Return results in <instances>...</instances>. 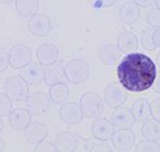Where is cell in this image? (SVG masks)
<instances>
[{
	"label": "cell",
	"mask_w": 160,
	"mask_h": 152,
	"mask_svg": "<svg viewBox=\"0 0 160 152\" xmlns=\"http://www.w3.org/2000/svg\"><path fill=\"white\" fill-rule=\"evenodd\" d=\"M156 76V65L145 53H128L117 66L118 83L132 93L149 90L154 85Z\"/></svg>",
	"instance_id": "obj_1"
},
{
	"label": "cell",
	"mask_w": 160,
	"mask_h": 152,
	"mask_svg": "<svg viewBox=\"0 0 160 152\" xmlns=\"http://www.w3.org/2000/svg\"><path fill=\"white\" fill-rule=\"evenodd\" d=\"M28 83L22 78L21 75L9 76L5 79L4 83V90L5 94L10 98L12 102H23L28 97Z\"/></svg>",
	"instance_id": "obj_2"
},
{
	"label": "cell",
	"mask_w": 160,
	"mask_h": 152,
	"mask_svg": "<svg viewBox=\"0 0 160 152\" xmlns=\"http://www.w3.org/2000/svg\"><path fill=\"white\" fill-rule=\"evenodd\" d=\"M65 78L71 84H82L85 83L90 76V67L83 60H70L65 67Z\"/></svg>",
	"instance_id": "obj_3"
},
{
	"label": "cell",
	"mask_w": 160,
	"mask_h": 152,
	"mask_svg": "<svg viewBox=\"0 0 160 152\" xmlns=\"http://www.w3.org/2000/svg\"><path fill=\"white\" fill-rule=\"evenodd\" d=\"M79 105L83 110L84 117L94 118V119L101 117L103 113V109H104L101 97L94 91H87L83 97L80 98Z\"/></svg>",
	"instance_id": "obj_4"
},
{
	"label": "cell",
	"mask_w": 160,
	"mask_h": 152,
	"mask_svg": "<svg viewBox=\"0 0 160 152\" xmlns=\"http://www.w3.org/2000/svg\"><path fill=\"white\" fill-rule=\"evenodd\" d=\"M9 66L15 70H21L32 61V50L24 43L14 45L9 50Z\"/></svg>",
	"instance_id": "obj_5"
},
{
	"label": "cell",
	"mask_w": 160,
	"mask_h": 152,
	"mask_svg": "<svg viewBox=\"0 0 160 152\" xmlns=\"http://www.w3.org/2000/svg\"><path fill=\"white\" fill-rule=\"evenodd\" d=\"M112 147L118 152L131 151L136 142V135L131 128H118L112 136Z\"/></svg>",
	"instance_id": "obj_6"
},
{
	"label": "cell",
	"mask_w": 160,
	"mask_h": 152,
	"mask_svg": "<svg viewBox=\"0 0 160 152\" xmlns=\"http://www.w3.org/2000/svg\"><path fill=\"white\" fill-rule=\"evenodd\" d=\"M51 107V99L45 93H33L26 99V108L32 116H42Z\"/></svg>",
	"instance_id": "obj_7"
},
{
	"label": "cell",
	"mask_w": 160,
	"mask_h": 152,
	"mask_svg": "<svg viewBox=\"0 0 160 152\" xmlns=\"http://www.w3.org/2000/svg\"><path fill=\"white\" fill-rule=\"evenodd\" d=\"M56 151L61 152H74V151H83L84 140L78 137L71 132H62L55 140Z\"/></svg>",
	"instance_id": "obj_8"
},
{
	"label": "cell",
	"mask_w": 160,
	"mask_h": 152,
	"mask_svg": "<svg viewBox=\"0 0 160 152\" xmlns=\"http://www.w3.org/2000/svg\"><path fill=\"white\" fill-rule=\"evenodd\" d=\"M127 100L126 89L119 83H111L104 89V102L109 108L121 107Z\"/></svg>",
	"instance_id": "obj_9"
},
{
	"label": "cell",
	"mask_w": 160,
	"mask_h": 152,
	"mask_svg": "<svg viewBox=\"0 0 160 152\" xmlns=\"http://www.w3.org/2000/svg\"><path fill=\"white\" fill-rule=\"evenodd\" d=\"M58 117L65 124L68 126H74L83 121L84 114L79 104L76 103H64L60 107L58 110Z\"/></svg>",
	"instance_id": "obj_10"
},
{
	"label": "cell",
	"mask_w": 160,
	"mask_h": 152,
	"mask_svg": "<svg viewBox=\"0 0 160 152\" xmlns=\"http://www.w3.org/2000/svg\"><path fill=\"white\" fill-rule=\"evenodd\" d=\"M60 60V50L53 43H42L37 48V61L42 66H52Z\"/></svg>",
	"instance_id": "obj_11"
},
{
	"label": "cell",
	"mask_w": 160,
	"mask_h": 152,
	"mask_svg": "<svg viewBox=\"0 0 160 152\" xmlns=\"http://www.w3.org/2000/svg\"><path fill=\"white\" fill-rule=\"evenodd\" d=\"M28 31L36 37H45L51 31V21L46 14L37 13L29 18Z\"/></svg>",
	"instance_id": "obj_12"
},
{
	"label": "cell",
	"mask_w": 160,
	"mask_h": 152,
	"mask_svg": "<svg viewBox=\"0 0 160 152\" xmlns=\"http://www.w3.org/2000/svg\"><path fill=\"white\" fill-rule=\"evenodd\" d=\"M22 78L28 83V85H38L43 81L45 78V69L43 66L37 62H29L27 66H24L23 69H21V74Z\"/></svg>",
	"instance_id": "obj_13"
},
{
	"label": "cell",
	"mask_w": 160,
	"mask_h": 152,
	"mask_svg": "<svg viewBox=\"0 0 160 152\" xmlns=\"http://www.w3.org/2000/svg\"><path fill=\"white\" fill-rule=\"evenodd\" d=\"M114 133V126L112 121L107 118L98 117L92 124V135L94 138L102 140V141H109Z\"/></svg>",
	"instance_id": "obj_14"
},
{
	"label": "cell",
	"mask_w": 160,
	"mask_h": 152,
	"mask_svg": "<svg viewBox=\"0 0 160 152\" xmlns=\"http://www.w3.org/2000/svg\"><path fill=\"white\" fill-rule=\"evenodd\" d=\"M9 124L15 131H24L32 123V114L27 108H17L9 113Z\"/></svg>",
	"instance_id": "obj_15"
},
{
	"label": "cell",
	"mask_w": 160,
	"mask_h": 152,
	"mask_svg": "<svg viewBox=\"0 0 160 152\" xmlns=\"http://www.w3.org/2000/svg\"><path fill=\"white\" fill-rule=\"evenodd\" d=\"M111 121L117 128H131L136 123L131 109L125 107H117L111 114Z\"/></svg>",
	"instance_id": "obj_16"
},
{
	"label": "cell",
	"mask_w": 160,
	"mask_h": 152,
	"mask_svg": "<svg viewBox=\"0 0 160 152\" xmlns=\"http://www.w3.org/2000/svg\"><path fill=\"white\" fill-rule=\"evenodd\" d=\"M48 136V128L42 124V123H38V122H34V123H31L26 129H24V137H26V141L28 143H32V145H37L41 141L46 140V137Z\"/></svg>",
	"instance_id": "obj_17"
},
{
	"label": "cell",
	"mask_w": 160,
	"mask_h": 152,
	"mask_svg": "<svg viewBox=\"0 0 160 152\" xmlns=\"http://www.w3.org/2000/svg\"><path fill=\"white\" fill-rule=\"evenodd\" d=\"M117 47L125 55L136 52L138 48V40L132 32L123 31L119 33V36L117 38Z\"/></svg>",
	"instance_id": "obj_18"
},
{
	"label": "cell",
	"mask_w": 160,
	"mask_h": 152,
	"mask_svg": "<svg viewBox=\"0 0 160 152\" xmlns=\"http://www.w3.org/2000/svg\"><path fill=\"white\" fill-rule=\"evenodd\" d=\"M140 18V7L133 2L125 3L119 9V21L126 26L136 23Z\"/></svg>",
	"instance_id": "obj_19"
},
{
	"label": "cell",
	"mask_w": 160,
	"mask_h": 152,
	"mask_svg": "<svg viewBox=\"0 0 160 152\" xmlns=\"http://www.w3.org/2000/svg\"><path fill=\"white\" fill-rule=\"evenodd\" d=\"M131 112L133 114V118L136 122H145L149 118H151V108L150 103L145 98H140L133 102L131 107Z\"/></svg>",
	"instance_id": "obj_20"
},
{
	"label": "cell",
	"mask_w": 160,
	"mask_h": 152,
	"mask_svg": "<svg viewBox=\"0 0 160 152\" xmlns=\"http://www.w3.org/2000/svg\"><path fill=\"white\" fill-rule=\"evenodd\" d=\"M99 59L107 66H113L121 59V51L114 45H104L99 50Z\"/></svg>",
	"instance_id": "obj_21"
},
{
	"label": "cell",
	"mask_w": 160,
	"mask_h": 152,
	"mask_svg": "<svg viewBox=\"0 0 160 152\" xmlns=\"http://www.w3.org/2000/svg\"><path fill=\"white\" fill-rule=\"evenodd\" d=\"M69 94H70L69 86L62 81L50 85L48 97H50L51 102L55 104H64L66 102V99L69 98Z\"/></svg>",
	"instance_id": "obj_22"
},
{
	"label": "cell",
	"mask_w": 160,
	"mask_h": 152,
	"mask_svg": "<svg viewBox=\"0 0 160 152\" xmlns=\"http://www.w3.org/2000/svg\"><path fill=\"white\" fill-rule=\"evenodd\" d=\"M64 64L61 61H57L55 65L48 66L47 69H45V78L43 81L47 85H52L56 83L62 81V79L65 78V70H64Z\"/></svg>",
	"instance_id": "obj_23"
},
{
	"label": "cell",
	"mask_w": 160,
	"mask_h": 152,
	"mask_svg": "<svg viewBox=\"0 0 160 152\" xmlns=\"http://www.w3.org/2000/svg\"><path fill=\"white\" fill-rule=\"evenodd\" d=\"M141 135L145 140L150 141H159L160 140V121L155 118H149L144 122L141 127Z\"/></svg>",
	"instance_id": "obj_24"
},
{
	"label": "cell",
	"mask_w": 160,
	"mask_h": 152,
	"mask_svg": "<svg viewBox=\"0 0 160 152\" xmlns=\"http://www.w3.org/2000/svg\"><path fill=\"white\" fill-rule=\"evenodd\" d=\"M39 8L38 0H15V10L22 18H31L37 14Z\"/></svg>",
	"instance_id": "obj_25"
},
{
	"label": "cell",
	"mask_w": 160,
	"mask_h": 152,
	"mask_svg": "<svg viewBox=\"0 0 160 152\" xmlns=\"http://www.w3.org/2000/svg\"><path fill=\"white\" fill-rule=\"evenodd\" d=\"M112 148L106 143V141L102 140H84L83 143V151H107L109 152Z\"/></svg>",
	"instance_id": "obj_26"
},
{
	"label": "cell",
	"mask_w": 160,
	"mask_h": 152,
	"mask_svg": "<svg viewBox=\"0 0 160 152\" xmlns=\"http://www.w3.org/2000/svg\"><path fill=\"white\" fill-rule=\"evenodd\" d=\"M133 150L136 152H160V145L156 141H150V140H144L138 142Z\"/></svg>",
	"instance_id": "obj_27"
},
{
	"label": "cell",
	"mask_w": 160,
	"mask_h": 152,
	"mask_svg": "<svg viewBox=\"0 0 160 152\" xmlns=\"http://www.w3.org/2000/svg\"><path fill=\"white\" fill-rule=\"evenodd\" d=\"M13 102L7 94H0V117H8L13 110Z\"/></svg>",
	"instance_id": "obj_28"
},
{
	"label": "cell",
	"mask_w": 160,
	"mask_h": 152,
	"mask_svg": "<svg viewBox=\"0 0 160 152\" xmlns=\"http://www.w3.org/2000/svg\"><path fill=\"white\" fill-rule=\"evenodd\" d=\"M146 23L151 28H160V9L152 8L146 14Z\"/></svg>",
	"instance_id": "obj_29"
},
{
	"label": "cell",
	"mask_w": 160,
	"mask_h": 152,
	"mask_svg": "<svg viewBox=\"0 0 160 152\" xmlns=\"http://www.w3.org/2000/svg\"><path fill=\"white\" fill-rule=\"evenodd\" d=\"M141 45L148 51H154L156 47L152 41V29H146L141 36Z\"/></svg>",
	"instance_id": "obj_30"
},
{
	"label": "cell",
	"mask_w": 160,
	"mask_h": 152,
	"mask_svg": "<svg viewBox=\"0 0 160 152\" xmlns=\"http://www.w3.org/2000/svg\"><path fill=\"white\" fill-rule=\"evenodd\" d=\"M34 151H46V152H53L56 151V147H55V143L47 141V140H43L39 143H37V146L34 147Z\"/></svg>",
	"instance_id": "obj_31"
},
{
	"label": "cell",
	"mask_w": 160,
	"mask_h": 152,
	"mask_svg": "<svg viewBox=\"0 0 160 152\" xmlns=\"http://www.w3.org/2000/svg\"><path fill=\"white\" fill-rule=\"evenodd\" d=\"M8 67H9V55L3 47H0V72H4Z\"/></svg>",
	"instance_id": "obj_32"
},
{
	"label": "cell",
	"mask_w": 160,
	"mask_h": 152,
	"mask_svg": "<svg viewBox=\"0 0 160 152\" xmlns=\"http://www.w3.org/2000/svg\"><path fill=\"white\" fill-rule=\"evenodd\" d=\"M150 108H151V117L160 121V99H155L150 104Z\"/></svg>",
	"instance_id": "obj_33"
},
{
	"label": "cell",
	"mask_w": 160,
	"mask_h": 152,
	"mask_svg": "<svg viewBox=\"0 0 160 152\" xmlns=\"http://www.w3.org/2000/svg\"><path fill=\"white\" fill-rule=\"evenodd\" d=\"M117 3V0H95V4L102 8H109L113 7Z\"/></svg>",
	"instance_id": "obj_34"
},
{
	"label": "cell",
	"mask_w": 160,
	"mask_h": 152,
	"mask_svg": "<svg viewBox=\"0 0 160 152\" xmlns=\"http://www.w3.org/2000/svg\"><path fill=\"white\" fill-rule=\"evenodd\" d=\"M152 41H154L155 47L160 48V28H155L152 31Z\"/></svg>",
	"instance_id": "obj_35"
},
{
	"label": "cell",
	"mask_w": 160,
	"mask_h": 152,
	"mask_svg": "<svg viewBox=\"0 0 160 152\" xmlns=\"http://www.w3.org/2000/svg\"><path fill=\"white\" fill-rule=\"evenodd\" d=\"M132 2L137 4L140 8H149L154 3V0H132Z\"/></svg>",
	"instance_id": "obj_36"
},
{
	"label": "cell",
	"mask_w": 160,
	"mask_h": 152,
	"mask_svg": "<svg viewBox=\"0 0 160 152\" xmlns=\"http://www.w3.org/2000/svg\"><path fill=\"white\" fill-rule=\"evenodd\" d=\"M155 81H156V83H154L155 85H152V86H154V90H155V93L160 94V76H159V79L155 80Z\"/></svg>",
	"instance_id": "obj_37"
},
{
	"label": "cell",
	"mask_w": 160,
	"mask_h": 152,
	"mask_svg": "<svg viewBox=\"0 0 160 152\" xmlns=\"http://www.w3.org/2000/svg\"><path fill=\"white\" fill-rule=\"evenodd\" d=\"M5 148V142H4V140L0 137V151H3Z\"/></svg>",
	"instance_id": "obj_38"
},
{
	"label": "cell",
	"mask_w": 160,
	"mask_h": 152,
	"mask_svg": "<svg viewBox=\"0 0 160 152\" xmlns=\"http://www.w3.org/2000/svg\"><path fill=\"white\" fill-rule=\"evenodd\" d=\"M3 129H4V123H3V121H2V117H0V133L3 132Z\"/></svg>",
	"instance_id": "obj_39"
},
{
	"label": "cell",
	"mask_w": 160,
	"mask_h": 152,
	"mask_svg": "<svg viewBox=\"0 0 160 152\" xmlns=\"http://www.w3.org/2000/svg\"><path fill=\"white\" fill-rule=\"evenodd\" d=\"M2 3H4V4H10L12 2H14V0H0Z\"/></svg>",
	"instance_id": "obj_40"
},
{
	"label": "cell",
	"mask_w": 160,
	"mask_h": 152,
	"mask_svg": "<svg viewBox=\"0 0 160 152\" xmlns=\"http://www.w3.org/2000/svg\"><path fill=\"white\" fill-rule=\"evenodd\" d=\"M154 3H155V5H156V8L160 9V0H154Z\"/></svg>",
	"instance_id": "obj_41"
}]
</instances>
